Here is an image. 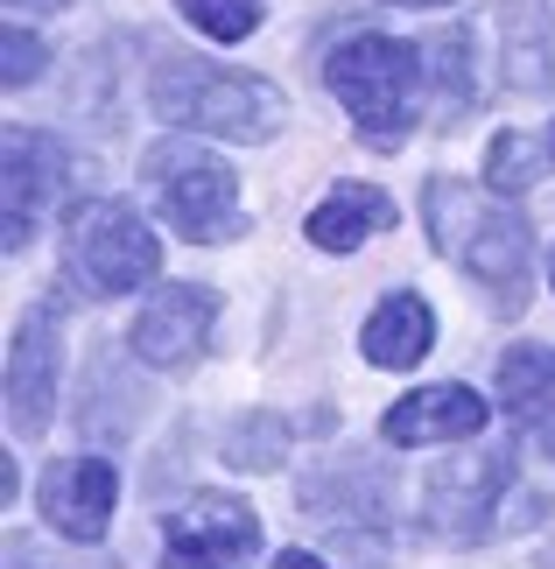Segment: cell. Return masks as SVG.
I'll return each mask as SVG.
<instances>
[{
    "label": "cell",
    "mask_w": 555,
    "mask_h": 569,
    "mask_svg": "<svg viewBox=\"0 0 555 569\" xmlns=\"http://www.w3.org/2000/svg\"><path fill=\"white\" fill-rule=\"evenodd\" d=\"M8 8H29V14H57V8H71V0H8Z\"/></svg>",
    "instance_id": "cell-24"
},
{
    "label": "cell",
    "mask_w": 555,
    "mask_h": 569,
    "mask_svg": "<svg viewBox=\"0 0 555 569\" xmlns=\"http://www.w3.org/2000/svg\"><path fill=\"white\" fill-rule=\"evenodd\" d=\"M63 177H71V156H63L57 134L42 127H14L8 134V183H0V247L21 253L42 226V211L63 197Z\"/></svg>",
    "instance_id": "cell-9"
},
{
    "label": "cell",
    "mask_w": 555,
    "mask_h": 569,
    "mask_svg": "<svg viewBox=\"0 0 555 569\" xmlns=\"http://www.w3.org/2000/svg\"><path fill=\"white\" fill-rule=\"evenodd\" d=\"M422 211H429L436 253L457 260V268L493 296L499 317H514L521 296H527V268H535V239H527L521 211L506 204V197H493V190L457 183V177H429Z\"/></svg>",
    "instance_id": "cell-1"
},
{
    "label": "cell",
    "mask_w": 555,
    "mask_h": 569,
    "mask_svg": "<svg viewBox=\"0 0 555 569\" xmlns=\"http://www.w3.org/2000/svg\"><path fill=\"white\" fill-rule=\"evenodd\" d=\"M422 78H429V57H422L415 42H394V36H345L324 63V84L351 113L359 141L380 148V156H394V148L408 141Z\"/></svg>",
    "instance_id": "cell-3"
},
{
    "label": "cell",
    "mask_w": 555,
    "mask_h": 569,
    "mask_svg": "<svg viewBox=\"0 0 555 569\" xmlns=\"http://www.w3.org/2000/svg\"><path fill=\"white\" fill-rule=\"evenodd\" d=\"M190 29H205L211 42H239L260 29V0H176Z\"/></svg>",
    "instance_id": "cell-21"
},
{
    "label": "cell",
    "mask_w": 555,
    "mask_h": 569,
    "mask_svg": "<svg viewBox=\"0 0 555 569\" xmlns=\"http://www.w3.org/2000/svg\"><path fill=\"white\" fill-rule=\"evenodd\" d=\"M254 549H260V520L247 499L197 492L190 507L162 520V569H247Z\"/></svg>",
    "instance_id": "cell-7"
},
{
    "label": "cell",
    "mask_w": 555,
    "mask_h": 569,
    "mask_svg": "<svg viewBox=\"0 0 555 569\" xmlns=\"http://www.w3.org/2000/svg\"><path fill=\"white\" fill-rule=\"evenodd\" d=\"M506 486H514V450H478V457H450L429 471L422 486V520L443 541H485Z\"/></svg>",
    "instance_id": "cell-6"
},
{
    "label": "cell",
    "mask_w": 555,
    "mask_h": 569,
    "mask_svg": "<svg viewBox=\"0 0 555 569\" xmlns=\"http://www.w3.org/2000/svg\"><path fill=\"white\" fill-rule=\"evenodd\" d=\"M499 401L555 457V345H514L499 359Z\"/></svg>",
    "instance_id": "cell-13"
},
{
    "label": "cell",
    "mask_w": 555,
    "mask_h": 569,
    "mask_svg": "<svg viewBox=\"0 0 555 569\" xmlns=\"http://www.w3.org/2000/svg\"><path fill=\"white\" fill-rule=\"evenodd\" d=\"M8 569H36V556H29V549L14 541V549H8Z\"/></svg>",
    "instance_id": "cell-25"
},
{
    "label": "cell",
    "mask_w": 555,
    "mask_h": 569,
    "mask_svg": "<svg viewBox=\"0 0 555 569\" xmlns=\"http://www.w3.org/2000/svg\"><path fill=\"white\" fill-rule=\"evenodd\" d=\"M275 569H324L317 556H303V549H288V556H275Z\"/></svg>",
    "instance_id": "cell-23"
},
{
    "label": "cell",
    "mask_w": 555,
    "mask_h": 569,
    "mask_svg": "<svg viewBox=\"0 0 555 569\" xmlns=\"http://www.w3.org/2000/svg\"><path fill=\"white\" fill-rule=\"evenodd\" d=\"M548 274H555V260H548Z\"/></svg>",
    "instance_id": "cell-27"
},
{
    "label": "cell",
    "mask_w": 555,
    "mask_h": 569,
    "mask_svg": "<svg viewBox=\"0 0 555 569\" xmlns=\"http://www.w3.org/2000/svg\"><path fill=\"white\" fill-rule=\"evenodd\" d=\"M422 57H429V78H436V92H443V113H464V106L478 99V84H472V36L464 29H436L429 42H422Z\"/></svg>",
    "instance_id": "cell-18"
},
{
    "label": "cell",
    "mask_w": 555,
    "mask_h": 569,
    "mask_svg": "<svg viewBox=\"0 0 555 569\" xmlns=\"http://www.w3.org/2000/svg\"><path fill=\"white\" fill-rule=\"evenodd\" d=\"M211 317H218V296L205 289V281H176V289H155L148 310L135 317V359L141 366H190L197 352H205L211 338Z\"/></svg>",
    "instance_id": "cell-11"
},
{
    "label": "cell",
    "mask_w": 555,
    "mask_h": 569,
    "mask_svg": "<svg viewBox=\"0 0 555 569\" xmlns=\"http://www.w3.org/2000/svg\"><path fill=\"white\" fill-rule=\"evenodd\" d=\"M493 422V408L478 401L472 387H457V380H443V387H415V393H402V401L387 408V422H380V436L387 443H472V436Z\"/></svg>",
    "instance_id": "cell-12"
},
{
    "label": "cell",
    "mask_w": 555,
    "mask_h": 569,
    "mask_svg": "<svg viewBox=\"0 0 555 569\" xmlns=\"http://www.w3.org/2000/svg\"><path fill=\"white\" fill-rule=\"evenodd\" d=\"M63 268L92 296H135L162 268V247L141 226V211L127 197H92L71 211V239H63Z\"/></svg>",
    "instance_id": "cell-4"
},
{
    "label": "cell",
    "mask_w": 555,
    "mask_h": 569,
    "mask_svg": "<svg viewBox=\"0 0 555 569\" xmlns=\"http://www.w3.org/2000/svg\"><path fill=\"white\" fill-rule=\"evenodd\" d=\"M148 106L155 120L184 127V134H218V141H275L288 120V99L268 78L197 63V57H169L148 84Z\"/></svg>",
    "instance_id": "cell-2"
},
{
    "label": "cell",
    "mask_w": 555,
    "mask_h": 569,
    "mask_svg": "<svg viewBox=\"0 0 555 569\" xmlns=\"http://www.w3.org/2000/svg\"><path fill=\"white\" fill-rule=\"evenodd\" d=\"M42 513H50V528L63 541H106L113 528V507H120V471L106 465V457H63V465L42 471Z\"/></svg>",
    "instance_id": "cell-10"
},
{
    "label": "cell",
    "mask_w": 555,
    "mask_h": 569,
    "mask_svg": "<svg viewBox=\"0 0 555 569\" xmlns=\"http://www.w3.org/2000/svg\"><path fill=\"white\" fill-rule=\"evenodd\" d=\"M499 63L514 92H555V14L527 8V0H506L499 8Z\"/></svg>",
    "instance_id": "cell-14"
},
{
    "label": "cell",
    "mask_w": 555,
    "mask_h": 569,
    "mask_svg": "<svg viewBox=\"0 0 555 569\" xmlns=\"http://www.w3.org/2000/svg\"><path fill=\"white\" fill-rule=\"evenodd\" d=\"M548 148H555V134H548Z\"/></svg>",
    "instance_id": "cell-28"
},
{
    "label": "cell",
    "mask_w": 555,
    "mask_h": 569,
    "mask_svg": "<svg viewBox=\"0 0 555 569\" xmlns=\"http://www.w3.org/2000/svg\"><path fill=\"white\" fill-rule=\"evenodd\" d=\"M0 57H8V92H21V84L42 78V63H50V50H42V36H29L21 21H8V36H0Z\"/></svg>",
    "instance_id": "cell-22"
},
{
    "label": "cell",
    "mask_w": 555,
    "mask_h": 569,
    "mask_svg": "<svg viewBox=\"0 0 555 569\" xmlns=\"http://www.w3.org/2000/svg\"><path fill=\"white\" fill-rule=\"evenodd\" d=\"M303 507L317 513V520H380L387 513V478L373 471V465L359 471L345 457V465H330V471H317L303 486Z\"/></svg>",
    "instance_id": "cell-17"
},
{
    "label": "cell",
    "mask_w": 555,
    "mask_h": 569,
    "mask_svg": "<svg viewBox=\"0 0 555 569\" xmlns=\"http://www.w3.org/2000/svg\"><path fill=\"white\" fill-rule=\"evenodd\" d=\"M359 345H366L373 366H387V373H408V366H422V359L436 352V310H429L422 296H387L380 310L366 317Z\"/></svg>",
    "instance_id": "cell-16"
},
{
    "label": "cell",
    "mask_w": 555,
    "mask_h": 569,
    "mask_svg": "<svg viewBox=\"0 0 555 569\" xmlns=\"http://www.w3.org/2000/svg\"><path fill=\"white\" fill-rule=\"evenodd\" d=\"M387 8H450V0H387Z\"/></svg>",
    "instance_id": "cell-26"
},
{
    "label": "cell",
    "mask_w": 555,
    "mask_h": 569,
    "mask_svg": "<svg viewBox=\"0 0 555 569\" xmlns=\"http://www.w3.org/2000/svg\"><path fill=\"white\" fill-rule=\"evenodd\" d=\"M148 183H155V204L184 239L197 247H218V239H239V177L211 148L197 141H162L148 148Z\"/></svg>",
    "instance_id": "cell-5"
},
{
    "label": "cell",
    "mask_w": 555,
    "mask_h": 569,
    "mask_svg": "<svg viewBox=\"0 0 555 569\" xmlns=\"http://www.w3.org/2000/svg\"><path fill=\"white\" fill-rule=\"evenodd\" d=\"M527 183H535V141L521 134V127H506V134H493V148H485V190L493 197H527Z\"/></svg>",
    "instance_id": "cell-20"
},
{
    "label": "cell",
    "mask_w": 555,
    "mask_h": 569,
    "mask_svg": "<svg viewBox=\"0 0 555 569\" xmlns=\"http://www.w3.org/2000/svg\"><path fill=\"white\" fill-rule=\"evenodd\" d=\"M57 387H63L57 302H36V310H21L14 338H8V429L14 436H42V429H50Z\"/></svg>",
    "instance_id": "cell-8"
},
{
    "label": "cell",
    "mask_w": 555,
    "mask_h": 569,
    "mask_svg": "<svg viewBox=\"0 0 555 569\" xmlns=\"http://www.w3.org/2000/svg\"><path fill=\"white\" fill-rule=\"evenodd\" d=\"M281 457H288V422H281V415H247V422H232L226 465H239V471H275Z\"/></svg>",
    "instance_id": "cell-19"
},
{
    "label": "cell",
    "mask_w": 555,
    "mask_h": 569,
    "mask_svg": "<svg viewBox=\"0 0 555 569\" xmlns=\"http://www.w3.org/2000/svg\"><path fill=\"white\" fill-rule=\"evenodd\" d=\"M387 226H394V197L373 190V183H338L317 211L303 218L309 247H324V253H351V247H366V239L387 232Z\"/></svg>",
    "instance_id": "cell-15"
}]
</instances>
